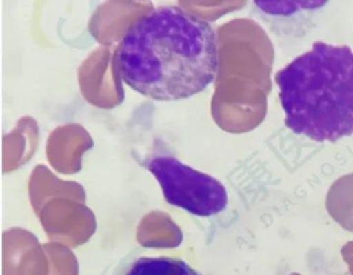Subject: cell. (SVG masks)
Wrapping results in <instances>:
<instances>
[{
    "label": "cell",
    "mask_w": 353,
    "mask_h": 275,
    "mask_svg": "<svg viewBox=\"0 0 353 275\" xmlns=\"http://www.w3.org/2000/svg\"><path fill=\"white\" fill-rule=\"evenodd\" d=\"M218 35L210 22L177 6L138 16L121 35L115 74L136 92L158 101L190 99L216 80Z\"/></svg>",
    "instance_id": "1"
},
{
    "label": "cell",
    "mask_w": 353,
    "mask_h": 275,
    "mask_svg": "<svg viewBox=\"0 0 353 275\" xmlns=\"http://www.w3.org/2000/svg\"><path fill=\"white\" fill-rule=\"evenodd\" d=\"M285 124L315 142L353 134V49L316 41L274 76Z\"/></svg>",
    "instance_id": "2"
},
{
    "label": "cell",
    "mask_w": 353,
    "mask_h": 275,
    "mask_svg": "<svg viewBox=\"0 0 353 275\" xmlns=\"http://www.w3.org/2000/svg\"><path fill=\"white\" fill-rule=\"evenodd\" d=\"M162 188L167 203L196 216L210 217L225 210L226 187L220 180L193 169L179 159L157 155L145 165Z\"/></svg>",
    "instance_id": "3"
},
{
    "label": "cell",
    "mask_w": 353,
    "mask_h": 275,
    "mask_svg": "<svg viewBox=\"0 0 353 275\" xmlns=\"http://www.w3.org/2000/svg\"><path fill=\"white\" fill-rule=\"evenodd\" d=\"M121 275H201L185 261L170 256H140Z\"/></svg>",
    "instance_id": "4"
}]
</instances>
